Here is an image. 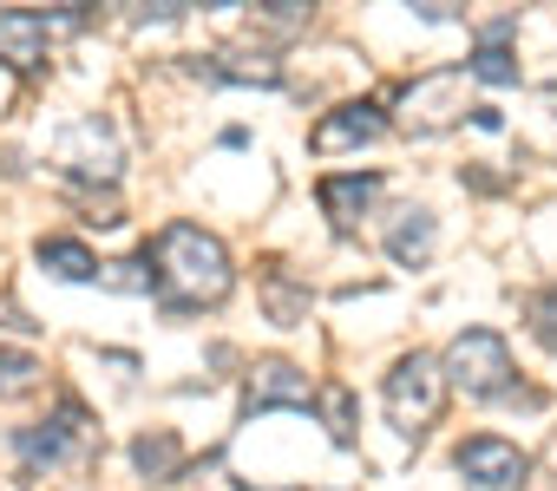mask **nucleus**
Listing matches in <instances>:
<instances>
[{
  "label": "nucleus",
  "instance_id": "f3484780",
  "mask_svg": "<svg viewBox=\"0 0 557 491\" xmlns=\"http://www.w3.org/2000/svg\"><path fill=\"white\" fill-rule=\"evenodd\" d=\"M466 79H485V86H518V60L505 40H479V53L466 60Z\"/></svg>",
  "mask_w": 557,
  "mask_h": 491
},
{
  "label": "nucleus",
  "instance_id": "f8f14e48",
  "mask_svg": "<svg viewBox=\"0 0 557 491\" xmlns=\"http://www.w3.org/2000/svg\"><path fill=\"white\" fill-rule=\"evenodd\" d=\"M190 73L210 86H262V92L283 86V66L269 53H203V60H190Z\"/></svg>",
  "mask_w": 557,
  "mask_h": 491
},
{
  "label": "nucleus",
  "instance_id": "5701e85b",
  "mask_svg": "<svg viewBox=\"0 0 557 491\" xmlns=\"http://www.w3.org/2000/svg\"><path fill=\"white\" fill-rule=\"evenodd\" d=\"M472 125H479V131H498V125H505V118H498V112H492V105H472Z\"/></svg>",
  "mask_w": 557,
  "mask_h": 491
},
{
  "label": "nucleus",
  "instance_id": "412c9836",
  "mask_svg": "<svg viewBox=\"0 0 557 491\" xmlns=\"http://www.w3.org/2000/svg\"><path fill=\"white\" fill-rule=\"evenodd\" d=\"M531 335H537V341H544V348L557 354V282H550V289H544V295L531 302Z\"/></svg>",
  "mask_w": 557,
  "mask_h": 491
},
{
  "label": "nucleus",
  "instance_id": "20e7f679",
  "mask_svg": "<svg viewBox=\"0 0 557 491\" xmlns=\"http://www.w3.org/2000/svg\"><path fill=\"white\" fill-rule=\"evenodd\" d=\"M440 400H446V374H440V361L433 354H400L394 361V374H387V419L407 432V439H420L433 419H440Z\"/></svg>",
  "mask_w": 557,
  "mask_h": 491
},
{
  "label": "nucleus",
  "instance_id": "6ab92c4d",
  "mask_svg": "<svg viewBox=\"0 0 557 491\" xmlns=\"http://www.w3.org/2000/svg\"><path fill=\"white\" fill-rule=\"evenodd\" d=\"M92 282H99V289H119V295H158V276H151L145 263H99Z\"/></svg>",
  "mask_w": 557,
  "mask_h": 491
},
{
  "label": "nucleus",
  "instance_id": "1a4fd4ad",
  "mask_svg": "<svg viewBox=\"0 0 557 491\" xmlns=\"http://www.w3.org/2000/svg\"><path fill=\"white\" fill-rule=\"evenodd\" d=\"M60 164L79 177V184H119V144L99 118H73L66 138H60Z\"/></svg>",
  "mask_w": 557,
  "mask_h": 491
},
{
  "label": "nucleus",
  "instance_id": "dca6fc26",
  "mask_svg": "<svg viewBox=\"0 0 557 491\" xmlns=\"http://www.w3.org/2000/svg\"><path fill=\"white\" fill-rule=\"evenodd\" d=\"M40 361L27 354V348H8V341H0V400H21V393H34L40 387Z\"/></svg>",
  "mask_w": 557,
  "mask_h": 491
},
{
  "label": "nucleus",
  "instance_id": "39448f33",
  "mask_svg": "<svg viewBox=\"0 0 557 491\" xmlns=\"http://www.w3.org/2000/svg\"><path fill=\"white\" fill-rule=\"evenodd\" d=\"M86 27L79 8L66 14H27V8H0V60H8L14 73H40L47 53H53V34H73Z\"/></svg>",
  "mask_w": 557,
  "mask_h": 491
},
{
  "label": "nucleus",
  "instance_id": "a211bd4d",
  "mask_svg": "<svg viewBox=\"0 0 557 491\" xmlns=\"http://www.w3.org/2000/svg\"><path fill=\"white\" fill-rule=\"evenodd\" d=\"M262 289H269V315L283 322V328H296L309 315V289H296L289 276H262Z\"/></svg>",
  "mask_w": 557,
  "mask_h": 491
},
{
  "label": "nucleus",
  "instance_id": "6e6552de",
  "mask_svg": "<svg viewBox=\"0 0 557 491\" xmlns=\"http://www.w3.org/2000/svg\"><path fill=\"white\" fill-rule=\"evenodd\" d=\"M309 400H315L309 367H296V361H283V354L256 361L249 380H243V406H249V413H269V406H309Z\"/></svg>",
  "mask_w": 557,
  "mask_h": 491
},
{
  "label": "nucleus",
  "instance_id": "b1692460",
  "mask_svg": "<svg viewBox=\"0 0 557 491\" xmlns=\"http://www.w3.org/2000/svg\"><path fill=\"white\" fill-rule=\"evenodd\" d=\"M243 491H256V484H243Z\"/></svg>",
  "mask_w": 557,
  "mask_h": 491
},
{
  "label": "nucleus",
  "instance_id": "f257e3e1",
  "mask_svg": "<svg viewBox=\"0 0 557 491\" xmlns=\"http://www.w3.org/2000/svg\"><path fill=\"white\" fill-rule=\"evenodd\" d=\"M145 263H158V295L171 315H190V309H216L236 282L230 269V250L203 229V223H164L158 242L145 250Z\"/></svg>",
  "mask_w": 557,
  "mask_h": 491
},
{
  "label": "nucleus",
  "instance_id": "4468645a",
  "mask_svg": "<svg viewBox=\"0 0 557 491\" xmlns=\"http://www.w3.org/2000/svg\"><path fill=\"white\" fill-rule=\"evenodd\" d=\"M34 256H40V269H47L53 282H92V276H99V256L86 250L79 236H40Z\"/></svg>",
  "mask_w": 557,
  "mask_h": 491
},
{
  "label": "nucleus",
  "instance_id": "9d476101",
  "mask_svg": "<svg viewBox=\"0 0 557 491\" xmlns=\"http://www.w3.org/2000/svg\"><path fill=\"white\" fill-rule=\"evenodd\" d=\"M374 138H387V112H381L374 99L335 105V112L315 118V131H309V144H315L322 158H335V151H361V144H374Z\"/></svg>",
  "mask_w": 557,
  "mask_h": 491
},
{
  "label": "nucleus",
  "instance_id": "ddd939ff",
  "mask_svg": "<svg viewBox=\"0 0 557 491\" xmlns=\"http://www.w3.org/2000/svg\"><path fill=\"white\" fill-rule=\"evenodd\" d=\"M132 465H138V478L164 484V478H177V471H184V439H177L171 426H151V432H138V439H132Z\"/></svg>",
  "mask_w": 557,
  "mask_h": 491
},
{
  "label": "nucleus",
  "instance_id": "aec40b11",
  "mask_svg": "<svg viewBox=\"0 0 557 491\" xmlns=\"http://www.w3.org/2000/svg\"><path fill=\"white\" fill-rule=\"evenodd\" d=\"M322 413H329L335 445H355V393H348V387H329V393H322Z\"/></svg>",
  "mask_w": 557,
  "mask_h": 491
},
{
  "label": "nucleus",
  "instance_id": "0eeeda50",
  "mask_svg": "<svg viewBox=\"0 0 557 491\" xmlns=\"http://www.w3.org/2000/svg\"><path fill=\"white\" fill-rule=\"evenodd\" d=\"M453 465H459V484H466V491H524V484H531V458H524L511 439H492V432L459 439Z\"/></svg>",
  "mask_w": 557,
  "mask_h": 491
},
{
  "label": "nucleus",
  "instance_id": "f03ea898",
  "mask_svg": "<svg viewBox=\"0 0 557 491\" xmlns=\"http://www.w3.org/2000/svg\"><path fill=\"white\" fill-rule=\"evenodd\" d=\"M14 452H21V465H27L34 478H47V471H79V465L99 452V426L66 400V413H60V419L21 426V432H14Z\"/></svg>",
  "mask_w": 557,
  "mask_h": 491
},
{
  "label": "nucleus",
  "instance_id": "423d86ee",
  "mask_svg": "<svg viewBox=\"0 0 557 491\" xmlns=\"http://www.w3.org/2000/svg\"><path fill=\"white\" fill-rule=\"evenodd\" d=\"M459 118H466V73H459V66H440V73H426V79H413V86L400 92V125H407L413 138L453 131Z\"/></svg>",
  "mask_w": 557,
  "mask_h": 491
},
{
  "label": "nucleus",
  "instance_id": "2eb2a0df",
  "mask_svg": "<svg viewBox=\"0 0 557 491\" xmlns=\"http://www.w3.org/2000/svg\"><path fill=\"white\" fill-rule=\"evenodd\" d=\"M387 256H394L400 269H413V263L433 256V210H400V223H394V236H387Z\"/></svg>",
  "mask_w": 557,
  "mask_h": 491
},
{
  "label": "nucleus",
  "instance_id": "7ed1b4c3",
  "mask_svg": "<svg viewBox=\"0 0 557 491\" xmlns=\"http://www.w3.org/2000/svg\"><path fill=\"white\" fill-rule=\"evenodd\" d=\"M440 374H446V387H459L466 400H505V393H511V348H505V335H492V328H466V335H453Z\"/></svg>",
  "mask_w": 557,
  "mask_h": 491
},
{
  "label": "nucleus",
  "instance_id": "4be33fe9",
  "mask_svg": "<svg viewBox=\"0 0 557 491\" xmlns=\"http://www.w3.org/2000/svg\"><path fill=\"white\" fill-rule=\"evenodd\" d=\"M256 27H269V34H296V27H309V8H302V0H275L269 14H256Z\"/></svg>",
  "mask_w": 557,
  "mask_h": 491
},
{
  "label": "nucleus",
  "instance_id": "9b49d317",
  "mask_svg": "<svg viewBox=\"0 0 557 491\" xmlns=\"http://www.w3.org/2000/svg\"><path fill=\"white\" fill-rule=\"evenodd\" d=\"M315 197H322L329 223L348 236V229H361V216L374 210V197H381V177H374V171H342V177H322V184H315Z\"/></svg>",
  "mask_w": 557,
  "mask_h": 491
}]
</instances>
